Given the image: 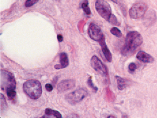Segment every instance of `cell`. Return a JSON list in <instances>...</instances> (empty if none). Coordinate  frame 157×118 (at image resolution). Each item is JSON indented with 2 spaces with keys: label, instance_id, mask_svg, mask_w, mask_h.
<instances>
[{
  "label": "cell",
  "instance_id": "cell-1",
  "mask_svg": "<svg viewBox=\"0 0 157 118\" xmlns=\"http://www.w3.org/2000/svg\"><path fill=\"white\" fill-rule=\"evenodd\" d=\"M143 42L142 35L137 31L129 32L125 39V44L121 49V53L124 56L133 55L136 48Z\"/></svg>",
  "mask_w": 157,
  "mask_h": 118
},
{
  "label": "cell",
  "instance_id": "cell-2",
  "mask_svg": "<svg viewBox=\"0 0 157 118\" xmlns=\"http://www.w3.org/2000/svg\"><path fill=\"white\" fill-rule=\"evenodd\" d=\"M24 92L30 99L36 100L42 96V87L40 82L36 80H29L23 85Z\"/></svg>",
  "mask_w": 157,
  "mask_h": 118
},
{
  "label": "cell",
  "instance_id": "cell-3",
  "mask_svg": "<svg viewBox=\"0 0 157 118\" xmlns=\"http://www.w3.org/2000/svg\"><path fill=\"white\" fill-rule=\"evenodd\" d=\"M16 80L14 75L11 73L2 70L1 71V87L2 90L6 92L10 90H15Z\"/></svg>",
  "mask_w": 157,
  "mask_h": 118
},
{
  "label": "cell",
  "instance_id": "cell-4",
  "mask_svg": "<svg viewBox=\"0 0 157 118\" xmlns=\"http://www.w3.org/2000/svg\"><path fill=\"white\" fill-rule=\"evenodd\" d=\"M95 8L101 17L107 21L109 20L112 15V10L108 3L104 0H96Z\"/></svg>",
  "mask_w": 157,
  "mask_h": 118
},
{
  "label": "cell",
  "instance_id": "cell-5",
  "mask_svg": "<svg viewBox=\"0 0 157 118\" xmlns=\"http://www.w3.org/2000/svg\"><path fill=\"white\" fill-rule=\"evenodd\" d=\"M148 10V5L143 2L135 3L129 10V15L132 19H140L144 16Z\"/></svg>",
  "mask_w": 157,
  "mask_h": 118
},
{
  "label": "cell",
  "instance_id": "cell-6",
  "mask_svg": "<svg viewBox=\"0 0 157 118\" xmlns=\"http://www.w3.org/2000/svg\"><path fill=\"white\" fill-rule=\"evenodd\" d=\"M90 64L92 68L98 73H99L102 76L105 78L107 82H109V74L108 68L101 60L97 56H93L90 59Z\"/></svg>",
  "mask_w": 157,
  "mask_h": 118
},
{
  "label": "cell",
  "instance_id": "cell-7",
  "mask_svg": "<svg viewBox=\"0 0 157 118\" xmlns=\"http://www.w3.org/2000/svg\"><path fill=\"white\" fill-rule=\"evenodd\" d=\"M87 96V92L84 88H78L67 95L65 99L71 104L74 105L82 101Z\"/></svg>",
  "mask_w": 157,
  "mask_h": 118
},
{
  "label": "cell",
  "instance_id": "cell-8",
  "mask_svg": "<svg viewBox=\"0 0 157 118\" xmlns=\"http://www.w3.org/2000/svg\"><path fill=\"white\" fill-rule=\"evenodd\" d=\"M88 35L91 39L94 41L99 42L104 36L101 27L94 23H90L88 27Z\"/></svg>",
  "mask_w": 157,
  "mask_h": 118
},
{
  "label": "cell",
  "instance_id": "cell-9",
  "mask_svg": "<svg viewBox=\"0 0 157 118\" xmlns=\"http://www.w3.org/2000/svg\"><path fill=\"white\" fill-rule=\"evenodd\" d=\"M99 43L101 47L102 53H103L104 57H105L106 59L108 62H111L113 60V56H112V54H111L110 50L109 49L108 47L107 46V44L106 43L105 36H104Z\"/></svg>",
  "mask_w": 157,
  "mask_h": 118
},
{
  "label": "cell",
  "instance_id": "cell-10",
  "mask_svg": "<svg viewBox=\"0 0 157 118\" xmlns=\"http://www.w3.org/2000/svg\"><path fill=\"white\" fill-rule=\"evenodd\" d=\"M75 82L73 80H65L60 82L57 85V90L60 92H63L74 87Z\"/></svg>",
  "mask_w": 157,
  "mask_h": 118
},
{
  "label": "cell",
  "instance_id": "cell-11",
  "mask_svg": "<svg viewBox=\"0 0 157 118\" xmlns=\"http://www.w3.org/2000/svg\"><path fill=\"white\" fill-rule=\"evenodd\" d=\"M136 58L137 59L144 63H152L155 61L154 58L150 55L143 51H140L138 52Z\"/></svg>",
  "mask_w": 157,
  "mask_h": 118
},
{
  "label": "cell",
  "instance_id": "cell-12",
  "mask_svg": "<svg viewBox=\"0 0 157 118\" xmlns=\"http://www.w3.org/2000/svg\"><path fill=\"white\" fill-rule=\"evenodd\" d=\"M69 62L67 55L65 52H62L60 55V64L56 65L54 68L57 70L65 68L69 66Z\"/></svg>",
  "mask_w": 157,
  "mask_h": 118
},
{
  "label": "cell",
  "instance_id": "cell-13",
  "mask_svg": "<svg viewBox=\"0 0 157 118\" xmlns=\"http://www.w3.org/2000/svg\"><path fill=\"white\" fill-rule=\"evenodd\" d=\"M117 85V88L119 90H123L125 89V88L127 87V81L124 79V78L120 76H115Z\"/></svg>",
  "mask_w": 157,
  "mask_h": 118
},
{
  "label": "cell",
  "instance_id": "cell-14",
  "mask_svg": "<svg viewBox=\"0 0 157 118\" xmlns=\"http://www.w3.org/2000/svg\"><path fill=\"white\" fill-rule=\"evenodd\" d=\"M45 113L47 116H54L55 117H57V118H62V117L61 114L59 111L51 109L49 108H47L45 109Z\"/></svg>",
  "mask_w": 157,
  "mask_h": 118
},
{
  "label": "cell",
  "instance_id": "cell-15",
  "mask_svg": "<svg viewBox=\"0 0 157 118\" xmlns=\"http://www.w3.org/2000/svg\"><path fill=\"white\" fill-rule=\"evenodd\" d=\"M81 8L87 15H90L92 14L91 10L89 6V3L87 0H84L81 4Z\"/></svg>",
  "mask_w": 157,
  "mask_h": 118
},
{
  "label": "cell",
  "instance_id": "cell-16",
  "mask_svg": "<svg viewBox=\"0 0 157 118\" xmlns=\"http://www.w3.org/2000/svg\"><path fill=\"white\" fill-rule=\"evenodd\" d=\"M106 97L108 102H114L115 100V96L109 88H107L106 90Z\"/></svg>",
  "mask_w": 157,
  "mask_h": 118
},
{
  "label": "cell",
  "instance_id": "cell-17",
  "mask_svg": "<svg viewBox=\"0 0 157 118\" xmlns=\"http://www.w3.org/2000/svg\"><path fill=\"white\" fill-rule=\"evenodd\" d=\"M111 33L114 35V36L117 37H122V32H121V31L117 29V27H113L111 31H110Z\"/></svg>",
  "mask_w": 157,
  "mask_h": 118
},
{
  "label": "cell",
  "instance_id": "cell-18",
  "mask_svg": "<svg viewBox=\"0 0 157 118\" xmlns=\"http://www.w3.org/2000/svg\"><path fill=\"white\" fill-rule=\"evenodd\" d=\"M87 83L88 86H89L90 88H92V89L95 92H98V88L94 84V83H93V80H92V77L90 76V77L88 78Z\"/></svg>",
  "mask_w": 157,
  "mask_h": 118
},
{
  "label": "cell",
  "instance_id": "cell-19",
  "mask_svg": "<svg viewBox=\"0 0 157 118\" xmlns=\"http://www.w3.org/2000/svg\"><path fill=\"white\" fill-rule=\"evenodd\" d=\"M108 22L111 23L112 25H115V26H120V23L118 22V20H117V18L113 15L112 14L108 20Z\"/></svg>",
  "mask_w": 157,
  "mask_h": 118
},
{
  "label": "cell",
  "instance_id": "cell-20",
  "mask_svg": "<svg viewBox=\"0 0 157 118\" xmlns=\"http://www.w3.org/2000/svg\"><path fill=\"white\" fill-rule=\"evenodd\" d=\"M6 92L8 98L10 100L14 99L15 97L16 96H17V92H16L15 90H10L6 91Z\"/></svg>",
  "mask_w": 157,
  "mask_h": 118
},
{
  "label": "cell",
  "instance_id": "cell-21",
  "mask_svg": "<svg viewBox=\"0 0 157 118\" xmlns=\"http://www.w3.org/2000/svg\"><path fill=\"white\" fill-rule=\"evenodd\" d=\"M39 1V0H27V2H25V6L26 7H31L33 5H34L35 4H36Z\"/></svg>",
  "mask_w": 157,
  "mask_h": 118
},
{
  "label": "cell",
  "instance_id": "cell-22",
  "mask_svg": "<svg viewBox=\"0 0 157 118\" xmlns=\"http://www.w3.org/2000/svg\"><path fill=\"white\" fill-rule=\"evenodd\" d=\"M137 68V65L135 63H132L129 64L128 66V70L131 73H133Z\"/></svg>",
  "mask_w": 157,
  "mask_h": 118
},
{
  "label": "cell",
  "instance_id": "cell-23",
  "mask_svg": "<svg viewBox=\"0 0 157 118\" xmlns=\"http://www.w3.org/2000/svg\"><path fill=\"white\" fill-rule=\"evenodd\" d=\"M7 108V103L5 100V98L3 94H1V109L3 110Z\"/></svg>",
  "mask_w": 157,
  "mask_h": 118
},
{
  "label": "cell",
  "instance_id": "cell-24",
  "mask_svg": "<svg viewBox=\"0 0 157 118\" xmlns=\"http://www.w3.org/2000/svg\"><path fill=\"white\" fill-rule=\"evenodd\" d=\"M86 24V22L84 20H81L80 22L78 23V28L79 29L81 32H83V30H84V26Z\"/></svg>",
  "mask_w": 157,
  "mask_h": 118
},
{
  "label": "cell",
  "instance_id": "cell-25",
  "mask_svg": "<svg viewBox=\"0 0 157 118\" xmlns=\"http://www.w3.org/2000/svg\"><path fill=\"white\" fill-rule=\"evenodd\" d=\"M45 89L48 92H51V91L53 90V86H52L50 83H47V84L45 85Z\"/></svg>",
  "mask_w": 157,
  "mask_h": 118
},
{
  "label": "cell",
  "instance_id": "cell-26",
  "mask_svg": "<svg viewBox=\"0 0 157 118\" xmlns=\"http://www.w3.org/2000/svg\"><path fill=\"white\" fill-rule=\"evenodd\" d=\"M57 39L59 42H62L63 40V36L61 35V34H59L57 35Z\"/></svg>",
  "mask_w": 157,
  "mask_h": 118
},
{
  "label": "cell",
  "instance_id": "cell-27",
  "mask_svg": "<svg viewBox=\"0 0 157 118\" xmlns=\"http://www.w3.org/2000/svg\"><path fill=\"white\" fill-rule=\"evenodd\" d=\"M110 1H112L114 3H118V2H117V0H110Z\"/></svg>",
  "mask_w": 157,
  "mask_h": 118
}]
</instances>
